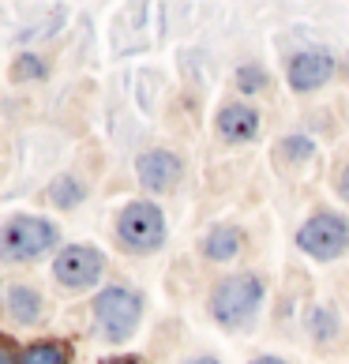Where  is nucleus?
<instances>
[{
	"instance_id": "1",
	"label": "nucleus",
	"mask_w": 349,
	"mask_h": 364,
	"mask_svg": "<svg viewBox=\"0 0 349 364\" xmlns=\"http://www.w3.org/2000/svg\"><path fill=\"white\" fill-rule=\"evenodd\" d=\"M60 245V229L42 214H16L0 225V259L4 263H31Z\"/></svg>"
},
{
	"instance_id": "2",
	"label": "nucleus",
	"mask_w": 349,
	"mask_h": 364,
	"mask_svg": "<svg viewBox=\"0 0 349 364\" xmlns=\"http://www.w3.org/2000/svg\"><path fill=\"white\" fill-rule=\"evenodd\" d=\"M143 319V296L128 286H109L94 296V323H98L102 338L128 342Z\"/></svg>"
},
{
	"instance_id": "3",
	"label": "nucleus",
	"mask_w": 349,
	"mask_h": 364,
	"mask_svg": "<svg viewBox=\"0 0 349 364\" xmlns=\"http://www.w3.org/2000/svg\"><path fill=\"white\" fill-rule=\"evenodd\" d=\"M263 301V282L256 274H233L214 286L210 293V316L222 327H240L256 316V308Z\"/></svg>"
},
{
	"instance_id": "4",
	"label": "nucleus",
	"mask_w": 349,
	"mask_h": 364,
	"mask_svg": "<svg viewBox=\"0 0 349 364\" xmlns=\"http://www.w3.org/2000/svg\"><path fill=\"white\" fill-rule=\"evenodd\" d=\"M117 237L120 245L131 248V252H154L162 248L166 240V214L158 210V203H128L124 210L117 214Z\"/></svg>"
},
{
	"instance_id": "5",
	"label": "nucleus",
	"mask_w": 349,
	"mask_h": 364,
	"mask_svg": "<svg viewBox=\"0 0 349 364\" xmlns=\"http://www.w3.org/2000/svg\"><path fill=\"white\" fill-rule=\"evenodd\" d=\"M297 245H301V252L312 255V259L331 263L349 248V222L342 218V214L319 210L297 229Z\"/></svg>"
},
{
	"instance_id": "6",
	"label": "nucleus",
	"mask_w": 349,
	"mask_h": 364,
	"mask_svg": "<svg viewBox=\"0 0 349 364\" xmlns=\"http://www.w3.org/2000/svg\"><path fill=\"white\" fill-rule=\"evenodd\" d=\"M105 271V255L94 245H64L53 259V278L64 289H90Z\"/></svg>"
},
{
	"instance_id": "7",
	"label": "nucleus",
	"mask_w": 349,
	"mask_h": 364,
	"mask_svg": "<svg viewBox=\"0 0 349 364\" xmlns=\"http://www.w3.org/2000/svg\"><path fill=\"white\" fill-rule=\"evenodd\" d=\"M181 173H184L181 158L173 151H162V146H158V151H143L139 161H136V177L146 192H169V188L181 181Z\"/></svg>"
},
{
	"instance_id": "8",
	"label": "nucleus",
	"mask_w": 349,
	"mask_h": 364,
	"mask_svg": "<svg viewBox=\"0 0 349 364\" xmlns=\"http://www.w3.org/2000/svg\"><path fill=\"white\" fill-rule=\"evenodd\" d=\"M331 75H334V60L327 57V53H319V49L297 53V57L289 60V87L301 90V94L319 90Z\"/></svg>"
},
{
	"instance_id": "9",
	"label": "nucleus",
	"mask_w": 349,
	"mask_h": 364,
	"mask_svg": "<svg viewBox=\"0 0 349 364\" xmlns=\"http://www.w3.org/2000/svg\"><path fill=\"white\" fill-rule=\"evenodd\" d=\"M218 132L230 143H245V139H252L259 132V113L252 109V105H245V102H230L218 113Z\"/></svg>"
},
{
	"instance_id": "10",
	"label": "nucleus",
	"mask_w": 349,
	"mask_h": 364,
	"mask_svg": "<svg viewBox=\"0 0 349 364\" xmlns=\"http://www.w3.org/2000/svg\"><path fill=\"white\" fill-rule=\"evenodd\" d=\"M4 304H8V316L23 323V327H31V323L42 319V293H38L34 286H8V296H4Z\"/></svg>"
},
{
	"instance_id": "11",
	"label": "nucleus",
	"mask_w": 349,
	"mask_h": 364,
	"mask_svg": "<svg viewBox=\"0 0 349 364\" xmlns=\"http://www.w3.org/2000/svg\"><path fill=\"white\" fill-rule=\"evenodd\" d=\"M240 229H233V225H214L210 233L203 237V255L210 263H230V259H237V252H240Z\"/></svg>"
},
{
	"instance_id": "12",
	"label": "nucleus",
	"mask_w": 349,
	"mask_h": 364,
	"mask_svg": "<svg viewBox=\"0 0 349 364\" xmlns=\"http://www.w3.org/2000/svg\"><path fill=\"white\" fill-rule=\"evenodd\" d=\"M19 364H72V346L60 338H38L23 346Z\"/></svg>"
},
{
	"instance_id": "13",
	"label": "nucleus",
	"mask_w": 349,
	"mask_h": 364,
	"mask_svg": "<svg viewBox=\"0 0 349 364\" xmlns=\"http://www.w3.org/2000/svg\"><path fill=\"white\" fill-rule=\"evenodd\" d=\"M45 196H49V203L57 207V210H75V207L87 199V188L79 184L75 173H60V177H53V181H49Z\"/></svg>"
},
{
	"instance_id": "14",
	"label": "nucleus",
	"mask_w": 349,
	"mask_h": 364,
	"mask_svg": "<svg viewBox=\"0 0 349 364\" xmlns=\"http://www.w3.org/2000/svg\"><path fill=\"white\" fill-rule=\"evenodd\" d=\"M49 75V64L45 57H38V53H19L16 60H11V79L16 83H38V79Z\"/></svg>"
},
{
	"instance_id": "15",
	"label": "nucleus",
	"mask_w": 349,
	"mask_h": 364,
	"mask_svg": "<svg viewBox=\"0 0 349 364\" xmlns=\"http://www.w3.org/2000/svg\"><path fill=\"white\" fill-rule=\"evenodd\" d=\"M308 331H312L319 342H327L338 334V319H334L331 308H312V312H308Z\"/></svg>"
},
{
	"instance_id": "16",
	"label": "nucleus",
	"mask_w": 349,
	"mask_h": 364,
	"mask_svg": "<svg viewBox=\"0 0 349 364\" xmlns=\"http://www.w3.org/2000/svg\"><path fill=\"white\" fill-rule=\"evenodd\" d=\"M263 87H267V72L259 68V64H245V68H237V90L256 94Z\"/></svg>"
},
{
	"instance_id": "17",
	"label": "nucleus",
	"mask_w": 349,
	"mask_h": 364,
	"mask_svg": "<svg viewBox=\"0 0 349 364\" xmlns=\"http://www.w3.org/2000/svg\"><path fill=\"white\" fill-rule=\"evenodd\" d=\"M281 151H286V154H293V158H312V143H308L304 136H289Z\"/></svg>"
},
{
	"instance_id": "18",
	"label": "nucleus",
	"mask_w": 349,
	"mask_h": 364,
	"mask_svg": "<svg viewBox=\"0 0 349 364\" xmlns=\"http://www.w3.org/2000/svg\"><path fill=\"white\" fill-rule=\"evenodd\" d=\"M19 353H23V349L16 346V338L0 334V364H19Z\"/></svg>"
},
{
	"instance_id": "19",
	"label": "nucleus",
	"mask_w": 349,
	"mask_h": 364,
	"mask_svg": "<svg viewBox=\"0 0 349 364\" xmlns=\"http://www.w3.org/2000/svg\"><path fill=\"white\" fill-rule=\"evenodd\" d=\"M338 192H342V199L349 203V166L342 169V177H338Z\"/></svg>"
},
{
	"instance_id": "20",
	"label": "nucleus",
	"mask_w": 349,
	"mask_h": 364,
	"mask_svg": "<svg viewBox=\"0 0 349 364\" xmlns=\"http://www.w3.org/2000/svg\"><path fill=\"white\" fill-rule=\"evenodd\" d=\"M252 364H286V360H278V357H259V360H252Z\"/></svg>"
},
{
	"instance_id": "21",
	"label": "nucleus",
	"mask_w": 349,
	"mask_h": 364,
	"mask_svg": "<svg viewBox=\"0 0 349 364\" xmlns=\"http://www.w3.org/2000/svg\"><path fill=\"white\" fill-rule=\"evenodd\" d=\"M188 364H218L214 357H195V360H188Z\"/></svg>"
},
{
	"instance_id": "22",
	"label": "nucleus",
	"mask_w": 349,
	"mask_h": 364,
	"mask_svg": "<svg viewBox=\"0 0 349 364\" xmlns=\"http://www.w3.org/2000/svg\"><path fill=\"white\" fill-rule=\"evenodd\" d=\"M109 364H139V360H131V357H120V360H109Z\"/></svg>"
}]
</instances>
